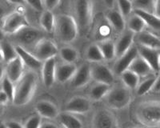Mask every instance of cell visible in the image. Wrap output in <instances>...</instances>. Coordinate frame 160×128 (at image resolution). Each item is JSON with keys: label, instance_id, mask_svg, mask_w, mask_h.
I'll return each mask as SVG.
<instances>
[{"label": "cell", "instance_id": "cell-17", "mask_svg": "<svg viewBox=\"0 0 160 128\" xmlns=\"http://www.w3.org/2000/svg\"><path fill=\"white\" fill-rule=\"evenodd\" d=\"M138 55L143 58L151 67L153 71H159V64H158V57H159V49L148 47L140 45L138 47Z\"/></svg>", "mask_w": 160, "mask_h": 128}, {"label": "cell", "instance_id": "cell-20", "mask_svg": "<svg viewBox=\"0 0 160 128\" xmlns=\"http://www.w3.org/2000/svg\"><path fill=\"white\" fill-rule=\"evenodd\" d=\"M77 66L75 63H67L59 65L56 67V73H55V81L64 83L72 79L75 72H76Z\"/></svg>", "mask_w": 160, "mask_h": 128}, {"label": "cell", "instance_id": "cell-1", "mask_svg": "<svg viewBox=\"0 0 160 128\" xmlns=\"http://www.w3.org/2000/svg\"><path fill=\"white\" fill-rule=\"evenodd\" d=\"M38 75L34 71L24 72L21 79L15 84L13 103L15 106H24L31 100L37 89Z\"/></svg>", "mask_w": 160, "mask_h": 128}, {"label": "cell", "instance_id": "cell-19", "mask_svg": "<svg viewBox=\"0 0 160 128\" xmlns=\"http://www.w3.org/2000/svg\"><path fill=\"white\" fill-rule=\"evenodd\" d=\"M135 36V34L130 31V30L122 32L121 36L119 37L117 42L115 43L117 58L123 55L125 52H127L133 46Z\"/></svg>", "mask_w": 160, "mask_h": 128}, {"label": "cell", "instance_id": "cell-46", "mask_svg": "<svg viewBox=\"0 0 160 128\" xmlns=\"http://www.w3.org/2000/svg\"><path fill=\"white\" fill-rule=\"evenodd\" d=\"M7 15H8V14H7V10H6V8L4 7L2 4L0 3V20L1 19H4V18Z\"/></svg>", "mask_w": 160, "mask_h": 128}, {"label": "cell", "instance_id": "cell-52", "mask_svg": "<svg viewBox=\"0 0 160 128\" xmlns=\"http://www.w3.org/2000/svg\"><path fill=\"white\" fill-rule=\"evenodd\" d=\"M158 64H159V71H160V49H159V57H158Z\"/></svg>", "mask_w": 160, "mask_h": 128}, {"label": "cell", "instance_id": "cell-33", "mask_svg": "<svg viewBox=\"0 0 160 128\" xmlns=\"http://www.w3.org/2000/svg\"><path fill=\"white\" fill-rule=\"evenodd\" d=\"M147 25H146L143 19L139 15H136V14H135V15H133L132 16L130 17L129 20L128 22V30L134 32L135 35L140 33L141 31H143L144 27H145Z\"/></svg>", "mask_w": 160, "mask_h": 128}, {"label": "cell", "instance_id": "cell-38", "mask_svg": "<svg viewBox=\"0 0 160 128\" xmlns=\"http://www.w3.org/2000/svg\"><path fill=\"white\" fill-rule=\"evenodd\" d=\"M39 115H32L26 120L25 123L23 124L24 127L28 128H38L42 123V119Z\"/></svg>", "mask_w": 160, "mask_h": 128}, {"label": "cell", "instance_id": "cell-29", "mask_svg": "<svg viewBox=\"0 0 160 128\" xmlns=\"http://www.w3.org/2000/svg\"><path fill=\"white\" fill-rule=\"evenodd\" d=\"M120 78L124 85L131 90L136 89L139 83V76L130 69L124 71L120 75Z\"/></svg>", "mask_w": 160, "mask_h": 128}, {"label": "cell", "instance_id": "cell-11", "mask_svg": "<svg viewBox=\"0 0 160 128\" xmlns=\"http://www.w3.org/2000/svg\"><path fill=\"white\" fill-rule=\"evenodd\" d=\"M91 107L92 104L89 99L83 96H75L67 102L65 111L72 114L82 115L89 112Z\"/></svg>", "mask_w": 160, "mask_h": 128}, {"label": "cell", "instance_id": "cell-49", "mask_svg": "<svg viewBox=\"0 0 160 128\" xmlns=\"http://www.w3.org/2000/svg\"><path fill=\"white\" fill-rule=\"evenodd\" d=\"M5 75H6L5 69L3 68V66H0V82H2L3 78L5 77Z\"/></svg>", "mask_w": 160, "mask_h": 128}, {"label": "cell", "instance_id": "cell-23", "mask_svg": "<svg viewBox=\"0 0 160 128\" xmlns=\"http://www.w3.org/2000/svg\"><path fill=\"white\" fill-rule=\"evenodd\" d=\"M137 35V40L140 45L155 49H160V38L155 34L142 31Z\"/></svg>", "mask_w": 160, "mask_h": 128}, {"label": "cell", "instance_id": "cell-40", "mask_svg": "<svg viewBox=\"0 0 160 128\" xmlns=\"http://www.w3.org/2000/svg\"><path fill=\"white\" fill-rule=\"evenodd\" d=\"M61 0H43V6L45 9L53 11L58 6Z\"/></svg>", "mask_w": 160, "mask_h": 128}, {"label": "cell", "instance_id": "cell-12", "mask_svg": "<svg viewBox=\"0 0 160 128\" xmlns=\"http://www.w3.org/2000/svg\"><path fill=\"white\" fill-rule=\"evenodd\" d=\"M138 55V47L132 46L127 52L118 57L117 61L114 65V69L113 72H115L116 75H120L124 71L129 69V66H131V62L134 61V59Z\"/></svg>", "mask_w": 160, "mask_h": 128}, {"label": "cell", "instance_id": "cell-45", "mask_svg": "<svg viewBox=\"0 0 160 128\" xmlns=\"http://www.w3.org/2000/svg\"><path fill=\"white\" fill-rule=\"evenodd\" d=\"M152 91L155 92H160V75L156 78V81H155Z\"/></svg>", "mask_w": 160, "mask_h": 128}, {"label": "cell", "instance_id": "cell-21", "mask_svg": "<svg viewBox=\"0 0 160 128\" xmlns=\"http://www.w3.org/2000/svg\"><path fill=\"white\" fill-rule=\"evenodd\" d=\"M106 18L111 27L118 32L124 31L126 27L125 18L119 11L115 9H110L106 14Z\"/></svg>", "mask_w": 160, "mask_h": 128}, {"label": "cell", "instance_id": "cell-31", "mask_svg": "<svg viewBox=\"0 0 160 128\" xmlns=\"http://www.w3.org/2000/svg\"><path fill=\"white\" fill-rule=\"evenodd\" d=\"M86 58L90 62H101L104 60L102 51L97 43L91 44L86 51Z\"/></svg>", "mask_w": 160, "mask_h": 128}, {"label": "cell", "instance_id": "cell-43", "mask_svg": "<svg viewBox=\"0 0 160 128\" xmlns=\"http://www.w3.org/2000/svg\"><path fill=\"white\" fill-rule=\"evenodd\" d=\"M154 14L158 18H160V0H155Z\"/></svg>", "mask_w": 160, "mask_h": 128}, {"label": "cell", "instance_id": "cell-32", "mask_svg": "<svg viewBox=\"0 0 160 128\" xmlns=\"http://www.w3.org/2000/svg\"><path fill=\"white\" fill-rule=\"evenodd\" d=\"M0 48L2 51L3 60L5 62H8L18 57V54L15 50V46H13L11 42H8V41L3 40L0 42Z\"/></svg>", "mask_w": 160, "mask_h": 128}, {"label": "cell", "instance_id": "cell-18", "mask_svg": "<svg viewBox=\"0 0 160 128\" xmlns=\"http://www.w3.org/2000/svg\"><path fill=\"white\" fill-rule=\"evenodd\" d=\"M35 110L41 117L48 119H55L59 114L56 105L48 100L38 101L35 105Z\"/></svg>", "mask_w": 160, "mask_h": 128}, {"label": "cell", "instance_id": "cell-30", "mask_svg": "<svg viewBox=\"0 0 160 128\" xmlns=\"http://www.w3.org/2000/svg\"><path fill=\"white\" fill-rule=\"evenodd\" d=\"M58 53L62 61L67 63H75L79 58L78 51L73 47H62L59 50Z\"/></svg>", "mask_w": 160, "mask_h": 128}, {"label": "cell", "instance_id": "cell-3", "mask_svg": "<svg viewBox=\"0 0 160 128\" xmlns=\"http://www.w3.org/2000/svg\"><path fill=\"white\" fill-rule=\"evenodd\" d=\"M55 31L61 42L70 43L75 40L78 35L77 21L71 15L61 14L55 17Z\"/></svg>", "mask_w": 160, "mask_h": 128}, {"label": "cell", "instance_id": "cell-51", "mask_svg": "<svg viewBox=\"0 0 160 128\" xmlns=\"http://www.w3.org/2000/svg\"><path fill=\"white\" fill-rule=\"evenodd\" d=\"M3 60V56H2V51H1V48H0V62H2Z\"/></svg>", "mask_w": 160, "mask_h": 128}, {"label": "cell", "instance_id": "cell-13", "mask_svg": "<svg viewBox=\"0 0 160 128\" xmlns=\"http://www.w3.org/2000/svg\"><path fill=\"white\" fill-rule=\"evenodd\" d=\"M15 50L18 54V56L22 59V62L26 66H28L32 71H38L39 69H42L43 62L38 59L34 54L28 51L25 47L20 45H16Z\"/></svg>", "mask_w": 160, "mask_h": 128}, {"label": "cell", "instance_id": "cell-5", "mask_svg": "<svg viewBox=\"0 0 160 128\" xmlns=\"http://www.w3.org/2000/svg\"><path fill=\"white\" fill-rule=\"evenodd\" d=\"M75 11L78 27L82 32H87L92 21V0H75Z\"/></svg>", "mask_w": 160, "mask_h": 128}, {"label": "cell", "instance_id": "cell-36", "mask_svg": "<svg viewBox=\"0 0 160 128\" xmlns=\"http://www.w3.org/2000/svg\"><path fill=\"white\" fill-rule=\"evenodd\" d=\"M2 90L6 92L9 97L10 101L12 102L15 95V83L8 77L5 76L2 80Z\"/></svg>", "mask_w": 160, "mask_h": 128}, {"label": "cell", "instance_id": "cell-48", "mask_svg": "<svg viewBox=\"0 0 160 128\" xmlns=\"http://www.w3.org/2000/svg\"><path fill=\"white\" fill-rule=\"evenodd\" d=\"M7 1H8L11 3L17 4V5H24V4L27 3L25 0H7Z\"/></svg>", "mask_w": 160, "mask_h": 128}, {"label": "cell", "instance_id": "cell-22", "mask_svg": "<svg viewBox=\"0 0 160 128\" xmlns=\"http://www.w3.org/2000/svg\"><path fill=\"white\" fill-rule=\"evenodd\" d=\"M129 69L136 73L139 77H147L153 71L152 68L148 62L139 55L131 62Z\"/></svg>", "mask_w": 160, "mask_h": 128}, {"label": "cell", "instance_id": "cell-27", "mask_svg": "<svg viewBox=\"0 0 160 128\" xmlns=\"http://www.w3.org/2000/svg\"><path fill=\"white\" fill-rule=\"evenodd\" d=\"M40 25L45 32L52 33L55 27V17L52 13V11L44 10L42 11V15L39 19Z\"/></svg>", "mask_w": 160, "mask_h": 128}, {"label": "cell", "instance_id": "cell-26", "mask_svg": "<svg viewBox=\"0 0 160 128\" xmlns=\"http://www.w3.org/2000/svg\"><path fill=\"white\" fill-rule=\"evenodd\" d=\"M102 51L104 59L106 60H112L116 57V48L115 43L110 38L102 39L97 42Z\"/></svg>", "mask_w": 160, "mask_h": 128}, {"label": "cell", "instance_id": "cell-8", "mask_svg": "<svg viewBox=\"0 0 160 128\" xmlns=\"http://www.w3.org/2000/svg\"><path fill=\"white\" fill-rule=\"evenodd\" d=\"M58 47L56 44L49 38H43L38 41L37 44L33 48L32 53L44 62L47 59L54 58L58 53Z\"/></svg>", "mask_w": 160, "mask_h": 128}, {"label": "cell", "instance_id": "cell-47", "mask_svg": "<svg viewBox=\"0 0 160 128\" xmlns=\"http://www.w3.org/2000/svg\"><path fill=\"white\" fill-rule=\"evenodd\" d=\"M115 1H116V0H103L105 5L107 6L108 8H109V9H112V8H114Z\"/></svg>", "mask_w": 160, "mask_h": 128}, {"label": "cell", "instance_id": "cell-24", "mask_svg": "<svg viewBox=\"0 0 160 128\" xmlns=\"http://www.w3.org/2000/svg\"><path fill=\"white\" fill-rule=\"evenodd\" d=\"M111 89V85L104 82H96L91 88L89 92L90 99L93 101H99L107 96Z\"/></svg>", "mask_w": 160, "mask_h": 128}, {"label": "cell", "instance_id": "cell-16", "mask_svg": "<svg viewBox=\"0 0 160 128\" xmlns=\"http://www.w3.org/2000/svg\"><path fill=\"white\" fill-rule=\"evenodd\" d=\"M91 64L83 63L78 67L75 75L71 79L72 86L75 88H80L86 86L91 81Z\"/></svg>", "mask_w": 160, "mask_h": 128}, {"label": "cell", "instance_id": "cell-41", "mask_svg": "<svg viewBox=\"0 0 160 128\" xmlns=\"http://www.w3.org/2000/svg\"><path fill=\"white\" fill-rule=\"evenodd\" d=\"M5 127H9V128H21L24 127L23 124H22L21 123L18 122V121L15 120H9L5 122V124H4Z\"/></svg>", "mask_w": 160, "mask_h": 128}, {"label": "cell", "instance_id": "cell-34", "mask_svg": "<svg viewBox=\"0 0 160 128\" xmlns=\"http://www.w3.org/2000/svg\"><path fill=\"white\" fill-rule=\"evenodd\" d=\"M156 78L155 76H150L147 79H144L142 82L138 83V86H137V95L138 96H142V95L148 94L150 91L153 89L154 85L156 81Z\"/></svg>", "mask_w": 160, "mask_h": 128}, {"label": "cell", "instance_id": "cell-42", "mask_svg": "<svg viewBox=\"0 0 160 128\" xmlns=\"http://www.w3.org/2000/svg\"><path fill=\"white\" fill-rule=\"evenodd\" d=\"M10 101L8 95L6 94V92L2 90H0V105H6Z\"/></svg>", "mask_w": 160, "mask_h": 128}, {"label": "cell", "instance_id": "cell-37", "mask_svg": "<svg viewBox=\"0 0 160 128\" xmlns=\"http://www.w3.org/2000/svg\"><path fill=\"white\" fill-rule=\"evenodd\" d=\"M118 7V11L121 12L124 18L131 15L133 10V4L131 0H116Z\"/></svg>", "mask_w": 160, "mask_h": 128}, {"label": "cell", "instance_id": "cell-7", "mask_svg": "<svg viewBox=\"0 0 160 128\" xmlns=\"http://www.w3.org/2000/svg\"><path fill=\"white\" fill-rule=\"evenodd\" d=\"M28 26H30L29 22L23 13L14 11L4 18L2 27L7 35H14Z\"/></svg>", "mask_w": 160, "mask_h": 128}, {"label": "cell", "instance_id": "cell-9", "mask_svg": "<svg viewBox=\"0 0 160 128\" xmlns=\"http://www.w3.org/2000/svg\"><path fill=\"white\" fill-rule=\"evenodd\" d=\"M91 78L95 82H104L112 85L115 81L114 72L104 64L100 62H92L91 65Z\"/></svg>", "mask_w": 160, "mask_h": 128}, {"label": "cell", "instance_id": "cell-50", "mask_svg": "<svg viewBox=\"0 0 160 128\" xmlns=\"http://www.w3.org/2000/svg\"><path fill=\"white\" fill-rule=\"evenodd\" d=\"M7 34L5 33V31H3L2 27H0V42H2L5 38V36Z\"/></svg>", "mask_w": 160, "mask_h": 128}, {"label": "cell", "instance_id": "cell-35", "mask_svg": "<svg viewBox=\"0 0 160 128\" xmlns=\"http://www.w3.org/2000/svg\"><path fill=\"white\" fill-rule=\"evenodd\" d=\"M133 8L154 13L155 0H133Z\"/></svg>", "mask_w": 160, "mask_h": 128}, {"label": "cell", "instance_id": "cell-39", "mask_svg": "<svg viewBox=\"0 0 160 128\" xmlns=\"http://www.w3.org/2000/svg\"><path fill=\"white\" fill-rule=\"evenodd\" d=\"M26 2L37 11H43V0H25Z\"/></svg>", "mask_w": 160, "mask_h": 128}, {"label": "cell", "instance_id": "cell-2", "mask_svg": "<svg viewBox=\"0 0 160 128\" xmlns=\"http://www.w3.org/2000/svg\"><path fill=\"white\" fill-rule=\"evenodd\" d=\"M135 117L144 126H160V100L144 101L139 103L135 108Z\"/></svg>", "mask_w": 160, "mask_h": 128}, {"label": "cell", "instance_id": "cell-25", "mask_svg": "<svg viewBox=\"0 0 160 128\" xmlns=\"http://www.w3.org/2000/svg\"><path fill=\"white\" fill-rule=\"evenodd\" d=\"M58 119L63 127L66 128H80L82 127V122L72 113L68 111H62L58 114Z\"/></svg>", "mask_w": 160, "mask_h": 128}, {"label": "cell", "instance_id": "cell-44", "mask_svg": "<svg viewBox=\"0 0 160 128\" xmlns=\"http://www.w3.org/2000/svg\"><path fill=\"white\" fill-rule=\"evenodd\" d=\"M41 128H54V127H58L56 124L55 123H51V122H42L41 123V126H40Z\"/></svg>", "mask_w": 160, "mask_h": 128}, {"label": "cell", "instance_id": "cell-6", "mask_svg": "<svg viewBox=\"0 0 160 128\" xmlns=\"http://www.w3.org/2000/svg\"><path fill=\"white\" fill-rule=\"evenodd\" d=\"M11 35L14 36V40L18 42V45L23 47L27 46H33V48H34L38 41L45 38L42 31L35 27H30V26L22 28L17 33Z\"/></svg>", "mask_w": 160, "mask_h": 128}, {"label": "cell", "instance_id": "cell-28", "mask_svg": "<svg viewBox=\"0 0 160 128\" xmlns=\"http://www.w3.org/2000/svg\"><path fill=\"white\" fill-rule=\"evenodd\" d=\"M135 14L139 15L145 22L146 25L156 31H160V18L154 13L148 12L140 9H135Z\"/></svg>", "mask_w": 160, "mask_h": 128}, {"label": "cell", "instance_id": "cell-15", "mask_svg": "<svg viewBox=\"0 0 160 128\" xmlns=\"http://www.w3.org/2000/svg\"><path fill=\"white\" fill-rule=\"evenodd\" d=\"M24 66L25 65L22 62V59L19 57L8 62L7 67L5 69L6 76L8 77L14 83H16L24 74Z\"/></svg>", "mask_w": 160, "mask_h": 128}, {"label": "cell", "instance_id": "cell-4", "mask_svg": "<svg viewBox=\"0 0 160 128\" xmlns=\"http://www.w3.org/2000/svg\"><path fill=\"white\" fill-rule=\"evenodd\" d=\"M106 98L107 103L110 108L114 110H122L129 106L132 96L131 89L124 85V86L111 87Z\"/></svg>", "mask_w": 160, "mask_h": 128}, {"label": "cell", "instance_id": "cell-10", "mask_svg": "<svg viewBox=\"0 0 160 128\" xmlns=\"http://www.w3.org/2000/svg\"><path fill=\"white\" fill-rule=\"evenodd\" d=\"M92 126L98 128L116 127L117 119L114 114L108 109H99L93 116Z\"/></svg>", "mask_w": 160, "mask_h": 128}, {"label": "cell", "instance_id": "cell-14", "mask_svg": "<svg viewBox=\"0 0 160 128\" xmlns=\"http://www.w3.org/2000/svg\"><path fill=\"white\" fill-rule=\"evenodd\" d=\"M56 60L55 57L47 59L42 63V83L47 88H51L55 82V73H56Z\"/></svg>", "mask_w": 160, "mask_h": 128}]
</instances>
